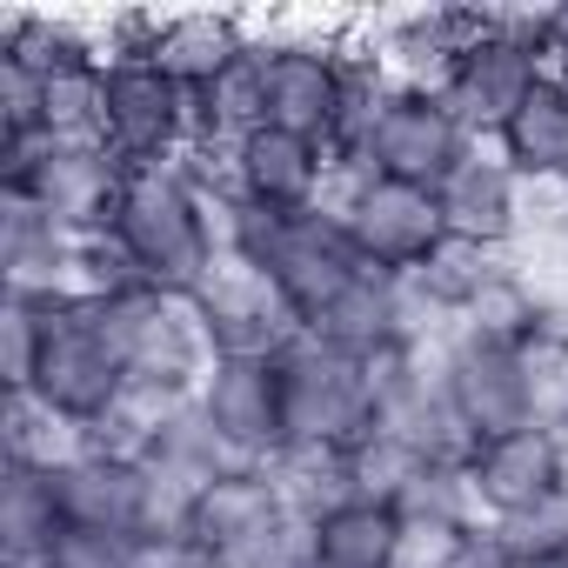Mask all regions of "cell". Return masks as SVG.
<instances>
[{
    "instance_id": "cell-1",
    "label": "cell",
    "mask_w": 568,
    "mask_h": 568,
    "mask_svg": "<svg viewBox=\"0 0 568 568\" xmlns=\"http://www.w3.org/2000/svg\"><path fill=\"white\" fill-rule=\"evenodd\" d=\"M108 241H114V254L128 261V274L141 288L194 295L227 254V241H221V187L194 161L128 168Z\"/></svg>"
},
{
    "instance_id": "cell-2",
    "label": "cell",
    "mask_w": 568,
    "mask_h": 568,
    "mask_svg": "<svg viewBox=\"0 0 568 568\" xmlns=\"http://www.w3.org/2000/svg\"><path fill=\"white\" fill-rule=\"evenodd\" d=\"M28 308H34V342H28V368L8 395H28L54 422L81 428L88 442H121V428L134 415V388L121 375V355H114L94 302L88 295H28Z\"/></svg>"
},
{
    "instance_id": "cell-3",
    "label": "cell",
    "mask_w": 568,
    "mask_h": 568,
    "mask_svg": "<svg viewBox=\"0 0 568 568\" xmlns=\"http://www.w3.org/2000/svg\"><path fill=\"white\" fill-rule=\"evenodd\" d=\"M221 241L227 254L254 261L267 281H274V295L288 302V315L302 328H315L348 288H355V247L335 221V207H308V214H261L247 201H227L221 194Z\"/></svg>"
},
{
    "instance_id": "cell-4",
    "label": "cell",
    "mask_w": 568,
    "mask_h": 568,
    "mask_svg": "<svg viewBox=\"0 0 568 568\" xmlns=\"http://www.w3.org/2000/svg\"><path fill=\"white\" fill-rule=\"evenodd\" d=\"M375 74V54L362 34H315V28H288V34H261V94H267V128L308 134L335 154L362 81Z\"/></svg>"
},
{
    "instance_id": "cell-5",
    "label": "cell",
    "mask_w": 568,
    "mask_h": 568,
    "mask_svg": "<svg viewBox=\"0 0 568 568\" xmlns=\"http://www.w3.org/2000/svg\"><path fill=\"white\" fill-rule=\"evenodd\" d=\"M114 355H121V375L134 388V408H168V402H194L214 355H207V335L187 308V295H168V288H114V295H88Z\"/></svg>"
},
{
    "instance_id": "cell-6",
    "label": "cell",
    "mask_w": 568,
    "mask_h": 568,
    "mask_svg": "<svg viewBox=\"0 0 568 568\" xmlns=\"http://www.w3.org/2000/svg\"><path fill=\"white\" fill-rule=\"evenodd\" d=\"M435 382H442V402H448L468 448L555 415V388L541 382L535 355L488 342V335H468V328H448L435 342Z\"/></svg>"
},
{
    "instance_id": "cell-7",
    "label": "cell",
    "mask_w": 568,
    "mask_h": 568,
    "mask_svg": "<svg viewBox=\"0 0 568 568\" xmlns=\"http://www.w3.org/2000/svg\"><path fill=\"white\" fill-rule=\"evenodd\" d=\"M541 74H548V61H541V41H535V8H481L475 14V34L462 41V54L435 81V94L488 148L501 134V121L521 108V94Z\"/></svg>"
},
{
    "instance_id": "cell-8",
    "label": "cell",
    "mask_w": 568,
    "mask_h": 568,
    "mask_svg": "<svg viewBox=\"0 0 568 568\" xmlns=\"http://www.w3.org/2000/svg\"><path fill=\"white\" fill-rule=\"evenodd\" d=\"M121 181H128V168L101 141H21V148H0V201H21V207L48 214L74 241L108 234Z\"/></svg>"
},
{
    "instance_id": "cell-9",
    "label": "cell",
    "mask_w": 568,
    "mask_h": 568,
    "mask_svg": "<svg viewBox=\"0 0 568 568\" xmlns=\"http://www.w3.org/2000/svg\"><path fill=\"white\" fill-rule=\"evenodd\" d=\"M101 148L121 168H174L194 161V94L168 81L141 54H114L101 68Z\"/></svg>"
},
{
    "instance_id": "cell-10",
    "label": "cell",
    "mask_w": 568,
    "mask_h": 568,
    "mask_svg": "<svg viewBox=\"0 0 568 568\" xmlns=\"http://www.w3.org/2000/svg\"><path fill=\"white\" fill-rule=\"evenodd\" d=\"M281 395H288V448H355L375 428V368L295 335L281 348Z\"/></svg>"
},
{
    "instance_id": "cell-11",
    "label": "cell",
    "mask_w": 568,
    "mask_h": 568,
    "mask_svg": "<svg viewBox=\"0 0 568 568\" xmlns=\"http://www.w3.org/2000/svg\"><path fill=\"white\" fill-rule=\"evenodd\" d=\"M328 207H335V221H342L355 261L375 267V274H402V281H408V274L435 254V241L448 234L435 187L388 181V174H342V187H335Z\"/></svg>"
},
{
    "instance_id": "cell-12",
    "label": "cell",
    "mask_w": 568,
    "mask_h": 568,
    "mask_svg": "<svg viewBox=\"0 0 568 568\" xmlns=\"http://www.w3.org/2000/svg\"><path fill=\"white\" fill-rule=\"evenodd\" d=\"M227 201H247L261 214H308V207H328L335 187H342V161L308 141V134H288V128H254L241 148H227L221 161H194Z\"/></svg>"
},
{
    "instance_id": "cell-13",
    "label": "cell",
    "mask_w": 568,
    "mask_h": 568,
    "mask_svg": "<svg viewBox=\"0 0 568 568\" xmlns=\"http://www.w3.org/2000/svg\"><path fill=\"white\" fill-rule=\"evenodd\" d=\"M108 34V61L114 54H141L154 61L168 81H181L187 94H201L207 81H221L241 54H254L261 28L247 14H221V8H174V14H121Z\"/></svg>"
},
{
    "instance_id": "cell-14",
    "label": "cell",
    "mask_w": 568,
    "mask_h": 568,
    "mask_svg": "<svg viewBox=\"0 0 568 568\" xmlns=\"http://www.w3.org/2000/svg\"><path fill=\"white\" fill-rule=\"evenodd\" d=\"M481 141L455 121V108L435 94V88H408L395 81L368 141H362V161L355 174H388V181H415V187H442Z\"/></svg>"
},
{
    "instance_id": "cell-15",
    "label": "cell",
    "mask_w": 568,
    "mask_h": 568,
    "mask_svg": "<svg viewBox=\"0 0 568 568\" xmlns=\"http://www.w3.org/2000/svg\"><path fill=\"white\" fill-rule=\"evenodd\" d=\"M462 468H468V488H475V515L481 521H521L535 508L568 501V435H561L555 415L535 422V428L475 442L462 455Z\"/></svg>"
},
{
    "instance_id": "cell-16",
    "label": "cell",
    "mask_w": 568,
    "mask_h": 568,
    "mask_svg": "<svg viewBox=\"0 0 568 568\" xmlns=\"http://www.w3.org/2000/svg\"><path fill=\"white\" fill-rule=\"evenodd\" d=\"M54 508H61V528H94V535H148L161 521H174L154 495V481L141 475V462L121 448V442H88L81 455H68L54 475Z\"/></svg>"
},
{
    "instance_id": "cell-17",
    "label": "cell",
    "mask_w": 568,
    "mask_h": 568,
    "mask_svg": "<svg viewBox=\"0 0 568 568\" xmlns=\"http://www.w3.org/2000/svg\"><path fill=\"white\" fill-rule=\"evenodd\" d=\"M201 415L234 462H274L288 448V395H281V355H221L201 382Z\"/></svg>"
},
{
    "instance_id": "cell-18",
    "label": "cell",
    "mask_w": 568,
    "mask_h": 568,
    "mask_svg": "<svg viewBox=\"0 0 568 568\" xmlns=\"http://www.w3.org/2000/svg\"><path fill=\"white\" fill-rule=\"evenodd\" d=\"M281 508H288V495H281L274 468L267 462H234L174 515V528H181V541L194 548L201 568H241V555L274 528Z\"/></svg>"
},
{
    "instance_id": "cell-19",
    "label": "cell",
    "mask_w": 568,
    "mask_h": 568,
    "mask_svg": "<svg viewBox=\"0 0 568 568\" xmlns=\"http://www.w3.org/2000/svg\"><path fill=\"white\" fill-rule=\"evenodd\" d=\"M187 308H194L214 362L221 355H281L302 335V322L288 315V302L274 295V281L254 261H241V254H221V267L187 295Z\"/></svg>"
},
{
    "instance_id": "cell-20",
    "label": "cell",
    "mask_w": 568,
    "mask_h": 568,
    "mask_svg": "<svg viewBox=\"0 0 568 568\" xmlns=\"http://www.w3.org/2000/svg\"><path fill=\"white\" fill-rule=\"evenodd\" d=\"M121 448L141 462V475L154 481L161 508L181 515L221 468H234V455L221 448V435L207 428L201 402H168V408H134L121 428Z\"/></svg>"
},
{
    "instance_id": "cell-21",
    "label": "cell",
    "mask_w": 568,
    "mask_h": 568,
    "mask_svg": "<svg viewBox=\"0 0 568 568\" xmlns=\"http://www.w3.org/2000/svg\"><path fill=\"white\" fill-rule=\"evenodd\" d=\"M302 335H322L328 348H342V355H355V362H368V368H388V362H402V355L442 342V335L422 322L408 281H402V274H375V267H362L355 288H348L315 328H302Z\"/></svg>"
},
{
    "instance_id": "cell-22",
    "label": "cell",
    "mask_w": 568,
    "mask_h": 568,
    "mask_svg": "<svg viewBox=\"0 0 568 568\" xmlns=\"http://www.w3.org/2000/svg\"><path fill=\"white\" fill-rule=\"evenodd\" d=\"M435 201H442L448 234H462V241H475V247H495V254H515L541 194H535L495 148H475V154L435 187Z\"/></svg>"
},
{
    "instance_id": "cell-23",
    "label": "cell",
    "mask_w": 568,
    "mask_h": 568,
    "mask_svg": "<svg viewBox=\"0 0 568 568\" xmlns=\"http://www.w3.org/2000/svg\"><path fill=\"white\" fill-rule=\"evenodd\" d=\"M475 14H481V8H415V14L375 21L362 41H368V54L388 68V81L435 88V81L448 74V61L462 54V41L475 34Z\"/></svg>"
},
{
    "instance_id": "cell-24",
    "label": "cell",
    "mask_w": 568,
    "mask_h": 568,
    "mask_svg": "<svg viewBox=\"0 0 568 568\" xmlns=\"http://www.w3.org/2000/svg\"><path fill=\"white\" fill-rule=\"evenodd\" d=\"M535 194H555V181L568 174V81L561 74H541L521 108L501 121V134L488 141Z\"/></svg>"
},
{
    "instance_id": "cell-25",
    "label": "cell",
    "mask_w": 568,
    "mask_h": 568,
    "mask_svg": "<svg viewBox=\"0 0 568 568\" xmlns=\"http://www.w3.org/2000/svg\"><path fill=\"white\" fill-rule=\"evenodd\" d=\"M315 561L322 568H408L415 535L395 501L382 495H348L328 515H315Z\"/></svg>"
},
{
    "instance_id": "cell-26",
    "label": "cell",
    "mask_w": 568,
    "mask_h": 568,
    "mask_svg": "<svg viewBox=\"0 0 568 568\" xmlns=\"http://www.w3.org/2000/svg\"><path fill=\"white\" fill-rule=\"evenodd\" d=\"M0 267L8 295H81V241L21 201H0Z\"/></svg>"
},
{
    "instance_id": "cell-27",
    "label": "cell",
    "mask_w": 568,
    "mask_h": 568,
    "mask_svg": "<svg viewBox=\"0 0 568 568\" xmlns=\"http://www.w3.org/2000/svg\"><path fill=\"white\" fill-rule=\"evenodd\" d=\"M501 267H508V254L475 247V241H462V234H442L435 254L408 274V295H415L422 322H428L435 335H448V328H462V322L475 315V302L495 288Z\"/></svg>"
},
{
    "instance_id": "cell-28",
    "label": "cell",
    "mask_w": 568,
    "mask_h": 568,
    "mask_svg": "<svg viewBox=\"0 0 568 568\" xmlns=\"http://www.w3.org/2000/svg\"><path fill=\"white\" fill-rule=\"evenodd\" d=\"M388 501L402 508V521H408V535H415V555H422V548H442L448 535H462L468 521H481L462 455H455V462H422Z\"/></svg>"
},
{
    "instance_id": "cell-29",
    "label": "cell",
    "mask_w": 568,
    "mask_h": 568,
    "mask_svg": "<svg viewBox=\"0 0 568 568\" xmlns=\"http://www.w3.org/2000/svg\"><path fill=\"white\" fill-rule=\"evenodd\" d=\"M61 535L54 481L41 468H8L0 475V561H41Z\"/></svg>"
},
{
    "instance_id": "cell-30",
    "label": "cell",
    "mask_w": 568,
    "mask_h": 568,
    "mask_svg": "<svg viewBox=\"0 0 568 568\" xmlns=\"http://www.w3.org/2000/svg\"><path fill=\"white\" fill-rule=\"evenodd\" d=\"M101 68L108 61L41 74L48 81V94H41V141H101Z\"/></svg>"
},
{
    "instance_id": "cell-31",
    "label": "cell",
    "mask_w": 568,
    "mask_h": 568,
    "mask_svg": "<svg viewBox=\"0 0 568 568\" xmlns=\"http://www.w3.org/2000/svg\"><path fill=\"white\" fill-rule=\"evenodd\" d=\"M0 435H8V468H41V475H54L68 455H81V448H88V435H81V428L54 422V415H48V408H34L28 395H8V422H0Z\"/></svg>"
},
{
    "instance_id": "cell-32",
    "label": "cell",
    "mask_w": 568,
    "mask_h": 568,
    "mask_svg": "<svg viewBox=\"0 0 568 568\" xmlns=\"http://www.w3.org/2000/svg\"><path fill=\"white\" fill-rule=\"evenodd\" d=\"M408 568H521V561H515V548H508V535L495 521H468L442 548H422Z\"/></svg>"
},
{
    "instance_id": "cell-33",
    "label": "cell",
    "mask_w": 568,
    "mask_h": 568,
    "mask_svg": "<svg viewBox=\"0 0 568 568\" xmlns=\"http://www.w3.org/2000/svg\"><path fill=\"white\" fill-rule=\"evenodd\" d=\"M241 568H322V561H315V515L281 508L274 528L241 555Z\"/></svg>"
},
{
    "instance_id": "cell-34",
    "label": "cell",
    "mask_w": 568,
    "mask_h": 568,
    "mask_svg": "<svg viewBox=\"0 0 568 568\" xmlns=\"http://www.w3.org/2000/svg\"><path fill=\"white\" fill-rule=\"evenodd\" d=\"M495 528L508 535V548H515V561H521V568H548V561H555V548H561V535H568V501L535 508V515H521V521H495Z\"/></svg>"
},
{
    "instance_id": "cell-35",
    "label": "cell",
    "mask_w": 568,
    "mask_h": 568,
    "mask_svg": "<svg viewBox=\"0 0 568 568\" xmlns=\"http://www.w3.org/2000/svg\"><path fill=\"white\" fill-rule=\"evenodd\" d=\"M41 568H128V541L94 535V528H61L54 548L41 555Z\"/></svg>"
},
{
    "instance_id": "cell-36",
    "label": "cell",
    "mask_w": 568,
    "mask_h": 568,
    "mask_svg": "<svg viewBox=\"0 0 568 568\" xmlns=\"http://www.w3.org/2000/svg\"><path fill=\"white\" fill-rule=\"evenodd\" d=\"M128 568H201V561H194V548L181 541V528L161 521V528H148V535L128 541Z\"/></svg>"
},
{
    "instance_id": "cell-37",
    "label": "cell",
    "mask_w": 568,
    "mask_h": 568,
    "mask_svg": "<svg viewBox=\"0 0 568 568\" xmlns=\"http://www.w3.org/2000/svg\"><path fill=\"white\" fill-rule=\"evenodd\" d=\"M535 41H541L548 74L568 81V0H555V8H535Z\"/></svg>"
},
{
    "instance_id": "cell-38",
    "label": "cell",
    "mask_w": 568,
    "mask_h": 568,
    "mask_svg": "<svg viewBox=\"0 0 568 568\" xmlns=\"http://www.w3.org/2000/svg\"><path fill=\"white\" fill-rule=\"evenodd\" d=\"M548 568H568V535H561V548H555V561Z\"/></svg>"
},
{
    "instance_id": "cell-39",
    "label": "cell",
    "mask_w": 568,
    "mask_h": 568,
    "mask_svg": "<svg viewBox=\"0 0 568 568\" xmlns=\"http://www.w3.org/2000/svg\"><path fill=\"white\" fill-rule=\"evenodd\" d=\"M555 201H561V207H568V174H561V181H555Z\"/></svg>"
},
{
    "instance_id": "cell-40",
    "label": "cell",
    "mask_w": 568,
    "mask_h": 568,
    "mask_svg": "<svg viewBox=\"0 0 568 568\" xmlns=\"http://www.w3.org/2000/svg\"><path fill=\"white\" fill-rule=\"evenodd\" d=\"M555 422H561V435H568V402H561V408H555Z\"/></svg>"
}]
</instances>
